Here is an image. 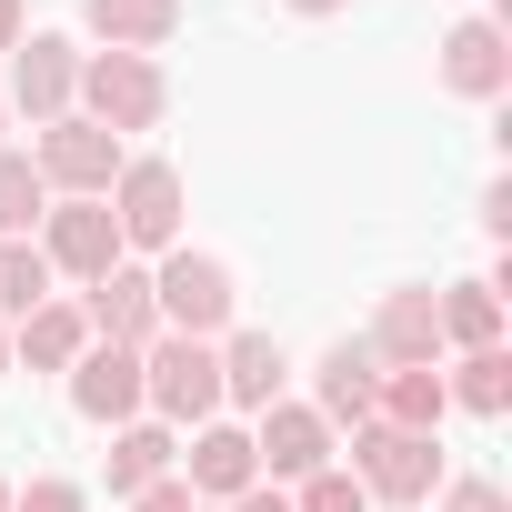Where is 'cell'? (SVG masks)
<instances>
[{
    "label": "cell",
    "mask_w": 512,
    "mask_h": 512,
    "mask_svg": "<svg viewBox=\"0 0 512 512\" xmlns=\"http://www.w3.org/2000/svg\"><path fill=\"white\" fill-rule=\"evenodd\" d=\"M151 312H161V332H181V342H221L231 332V312H241V282H231V262L221 251H161V272H151Z\"/></svg>",
    "instance_id": "6da1fadb"
},
{
    "label": "cell",
    "mask_w": 512,
    "mask_h": 512,
    "mask_svg": "<svg viewBox=\"0 0 512 512\" xmlns=\"http://www.w3.org/2000/svg\"><path fill=\"white\" fill-rule=\"evenodd\" d=\"M71 111L101 121L111 141H131V131H161L171 81H161V61H141V51H81V101H71Z\"/></svg>",
    "instance_id": "7a4b0ae2"
},
{
    "label": "cell",
    "mask_w": 512,
    "mask_h": 512,
    "mask_svg": "<svg viewBox=\"0 0 512 512\" xmlns=\"http://www.w3.org/2000/svg\"><path fill=\"white\" fill-rule=\"evenodd\" d=\"M141 412H151V422H171V432L221 422V352H211V342L161 332V342L141 352Z\"/></svg>",
    "instance_id": "3957f363"
},
{
    "label": "cell",
    "mask_w": 512,
    "mask_h": 512,
    "mask_svg": "<svg viewBox=\"0 0 512 512\" xmlns=\"http://www.w3.org/2000/svg\"><path fill=\"white\" fill-rule=\"evenodd\" d=\"M111 201V231H121V251H151V262H161V251H181V171L171 161H151V151H131L121 161V181L101 191Z\"/></svg>",
    "instance_id": "277c9868"
},
{
    "label": "cell",
    "mask_w": 512,
    "mask_h": 512,
    "mask_svg": "<svg viewBox=\"0 0 512 512\" xmlns=\"http://www.w3.org/2000/svg\"><path fill=\"white\" fill-rule=\"evenodd\" d=\"M121 161H131V141H111V131L81 121V111L41 121V141H31V171L51 181V201H101V191L121 181Z\"/></svg>",
    "instance_id": "5b68a950"
},
{
    "label": "cell",
    "mask_w": 512,
    "mask_h": 512,
    "mask_svg": "<svg viewBox=\"0 0 512 512\" xmlns=\"http://www.w3.org/2000/svg\"><path fill=\"white\" fill-rule=\"evenodd\" d=\"M372 502H432L452 472H442V442L432 432H392V422H362L352 432V462H342Z\"/></svg>",
    "instance_id": "8992f818"
},
{
    "label": "cell",
    "mask_w": 512,
    "mask_h": 512,
    "mask_svg": "<svg viewBox=\"0 0 512 512\" xmlns=\"http://www.w3.org/2000/svg\"><path fill=\"white\" fill-rule=\"evenodd\" d=\"M31 241H41L51 282H81V292H91L111 262H131V251H121V231H111V201H51Z\"/></svg>",
    "instance_id": "52a82bcc"
},
{
    "label": "cell",
    "mask_w": 512,
    "mask_h": 512,
    "mask_svg": "<svg viewBox=\"0 0 512 512\" xmlns=\"http://www.w3.org/2000/svg\"><path fill=\"white\" fill-rule=\"evenodd\" d=\"M71 101H81V51H71L61 31H21L11 81H0V111H21V121L41 131V121H61Z\"/></svg>",
    "instance_id": "ba28073f"
},
{
    "label": "cell",
    "mask_w": 512,
    "mask_h": 512,
    "mask_svg": "<svg viewBox=\"0 0 512 512\" xmlns=\"http://www.w3.org/2000/svg\"><path fill=\"white\" fill-rule=\"evenodd\" d=\"M251 462H262V482H312L332 462V422L312 402H272V412H251Z\"/></svg>",
    "instance_id": "9c48e42d"
},
{
    "label": "cell",
    "mask_w": 512,
    "mask_h": 512,
    "mask_svg": "<svg viewBox=\"0 0 512 512\" xmlns=\"http://www.w3.org/2000/svg\"><path fill=\"white\" fill-rule=\"evenodd\" d=\"M81 322H91V342H111V352H151V342H161L151 272H141V262H111V272L81 292Z\"/></svg>",
    "instance_id": "30bf717a"
},
{
    "label": "cell",
    "mask_w": 512,
    "mask_h": 512,
    "mask_svg": "<svg viewBox=\"0 0 512 512\" xmlns=\"http://www.w3.org/2000/svg\"><path fill=\"white\" fill-rule=\"evenodd\" d=\"M181 482H191V502H201V512L241 502L251 482H262V462H251V432H241V422H201V432L181 442Z\"/></svg>",
    "instance_id": "8fae6325"
},
{
    "label": "cell",
    "mask_w": 512,
    "mask_h": 512,
    "mask_svg": "<svg viewBox=\"0 0 512 512\" xmlns=\"http://www.w3.org/2000/svg\"><path fill=\"white\" fill-rule=\"evenodd\" d=\"M442 91L452 101H502L512 91V31L502 21H452L442 31Z\"/></svg>",
    "instance_id": "7c38bea8"
},
{
    "label": "cell",
    "mask_w": 512,
    "mask_h": 512,
    "mask_svg": "<svg viewBox=\"0 0 512 512\" xmlns=\"http://www.w3.org/2000/svg\"><path fill=\"white\" fill-rule=\"evenodd\" d=\"M362 352H372L382 372H412V362H442V322H432V292H422V282L382 292V312H372Z\"/></svg>",
    "instance_id": "4fadbf2b"
},
{
    "label": "cell",
    "mask_w": 512,
    "mask_h": 512,
    "mask_svg": "<svg viewBox=\"0 0 512 512\" xmlns=\"http://www.w3.org/2000/svg\"><path fill=\"white\" fill-rule=\"evenodd\" d=\"M372 402H382V362L362 352V332L352 342H332L322 362H312V412L332 422V432H362L372 422Z\"/></svg>",
    "instance_id": "5bb4252c"
},
{
    "label": "cell",
    "mask_w": 512,
    "mask_h": 512,
    "mask_svg": "<svg viewBox=\"0 0 512 512\" xmlns=\"http://www.w3.org/2000/svg\"><path fill=\"white\" fill-rule=\"evenodd\" d=\"M71 412H81V422H101V432L141 422V352H111V342H91V352L71 362Z\"/></svg>",
    "instance_id": "9a60e30c"
},
{
    "label": "cell",
    "mask_w": 512,
    "mask_h": 512,
    "mask_svg": "<svg viewBox=\"0 0 512 512\" xmlns=\"http://www.w3.org/2000/svg\"><path fill=\"white\" fill-rule=\"evenodd\" d=\"M211 352H221V402H231V412H272V402H282V372H292V362H282L272 332H241V322H231Z\"/></svg>",
    "instance_id": "2e32d148"
},
{
    "label": "cell",
    "mask_w": 512,
    "mask_h": 512,
    "mask_svg": "<svg viewBox=\"0 0 512 512\" xmlns=\"http://www.w3.org/2000/svg\"><path fill=\"white\" fill-rule=\"evenodd\" d=\"M81 352H91V322H81V302H61V292L11 322V362H31V372H71Z\"/></svg>",
    "instance_id": "e0dca14e"
},
{
    "label": "cell",
    "mask_w": 512,
    "mask_h": 512,
    "mask_svg": "<svg viewBox=\"0 0 512 512\" xmlns=\"http://www.w3.org/2000/svg\"><path fill=\"white\" fill-rule=\"evenodd\" d=\"M101 472H111V492L131 502V492H151V482H171V472H181V432L141 412V422H121V432H111V462H101Z\"/></svg>",
    "instance_id": "ac0fdd59"
},
{
    "label": "cell",
    "mask_w": 512,
    "mask_h": 512,
    "mask_svg": "<svg viewBox=\"0 0 512 512\" xmlns=\"http://www.w3.org/2000/svg\"><path fill=\"white\" fill-rule=\"evenodd\" d=\"M81 21H91V41L101 51H161L171 31H181V0H81Z\"/></svg>",
    "instance_id": "d6986e66"
},
{
    "label": "cell",
    "mask_w": 512,
    "mask_h": 512,
    "mask_svg": "<svg viewBox=\"0 0 512 512\" xmlns=\"http://www.w3.org/2000/svg\"><path fill=\"white\" fill-rule=\"evenodd\" d=\"M432 322H442V352H492L502 342V282H442Z\"/></svg>",
    "instance_id": "ffe728a7"
},
{
    "label": "cell",
    "mask_w": 512,
    "mask_h": 512,
    "mask_svg": "<svg viewBox=\"0 0 512 512\" xmlns=\"http://www.w3.org/2000/svg\"><path fill=\"white\" fill-rule=\"evenodd\" d=\"M442 412H452V392H442V362L382 372V402H372V422H392V432H432V442H442Z\"/></svg>",
    "instance_id": "44dd1931"
},
{
    "label": "cell",
    "mask_w": 512,
    "mask_h": 512,
    "mask_svg": "<svg viewBox=\"0 0 512 512\" xmlns=\"http://www.w3.org/2000/svg\"><path fill=\"white\" fill-rule=\"evenodd\" d=\"M442 392H452V412H472V422H502V412H512V352H502V342H492V352H452Z\"/></svg>",
    "instance_id": "7402d4cb"
},
{
    "label": "cell",
    "mask_w": 512,
    "mask_h": 512,
    "mask_svg": "<svg viewBox=\"0 0 512 512\" xmlns=\"http://www.w3.org/2000/svg\"><path fill=\"white\" fill-rule=\"evenodd\" d=\"M51 211V181L31 171V151H0V241H31Z\"/></svg>",
    "instance_id": "603a6c76"
},
{
    "label": "cell",
    "mask_w": 512,
    "mask_h": 512,
    "mask_svg": "<svg viewBox=\"0 0 512 512\" xmlns=\"http://www.w3.org/2000/svg\"><path fill=\"white\" fill-rule=\"evenodd\" d=\"M51 302V262H41V241H0V322H21Z\"/></svg>",
    "instance_id": "cb8c5ba5"
},
{
    "label": "cell",
    "mask_w": 512,
    "mask_h": 512,
    "mask_svg": "<svg viewBox=\"0 0 512 512\" xmlns=\"http://www.w3.org/2000/svg\"><path fill=\"white\" fill-rule=\"evenodd\" d=\"M292 512H372V492H362L342 462H322L312 482H292Z\"/></svg>",
    "instance_id": "d4e9b609"
},
{
    "label": "cell",
    "mask_w": 512,
    "mask_h": 512,
    "mask_svg": "<svg viewBox=\"0 0 512 512\" xmlns=\"http://www.w3.org/2000/svg\"><path fill=\"white\" fill-rule=\"evenodd\" d=\"M11 512H91V492L71 472H31V482H11Z\"/></svg>",
    "instance_id": "484cf974"
},
{
    "label": "cell",
    "mask_w": 512,
    "mask_h": 512,
    "mask_svg": "<svg viewBox=\"0 0 512 512\" xmlns=\"http://www.w3.org/2000/svg\"><path fill=\"white\" fill-rule=\"evenodd\" d=\"M442 512H512V502H502V482L462 472V482H442Z\"/></svg>",
    "instance_id": "4316f807"
},
{
    "label": "cell",
    "mask_w": 512,
    "mask_h": 512,
    "mask_svg": "<svg viewBox=\"0 0 512 512\" xmlns=\"http://www.w3.org/2000/svg\"><path fill=\"white\" fill-rule=\"evenodd\" d=\"M131 512H201V502H191V482L171 472V482H151V492H131Z\"/></svg>",
    "instance_id": "83f0119b"
},
{
    "label": "cell",
    "mask_w": 512,
    "mask_h": 512,
    "mask_svg": "<svg viewBox=\"0 0 512 512\" xmlns=\"http://www.w3.org/2000/svg\"><path fill=\"white\" fill-rule=\"evenodd\" d=\"M482 231L512 241V181H482Z\"/></svg>",
    "instance_id": "f1b7e54d"
},
{
    "label": "cell",
    "mask_w": 512,
    "mask_h": 512,
    "mask_svg": "<svg viewBox=\"0 0 512 512\" xmlns=\"http://www.w3.org/2000/svg\"><path fill=\"white\" fill-rule=\"evenodd\" d=\"M221 512H292V492H282V482H251V492H241V502H221Z\"/></svg>",
    "instance_id": "f546056e"
},
{
    "label": "cell",
    "mask_w": 512,
    "mask_h": 512,
    "mask_svg": "<svg viewBox=\"0 0 512 512\" xmlns=\"http://www.w3.org/2000/svg\"><path fill=\"white\" fill-rule=\"evenodd\" d=\"M21 31H31V21H21V0H0V61L21 51Z\"/></svg>",
    "instance_id": "4dcf8cb0"
},
{
    "label": "cell",
    "mask_w": 512,
    "mask_h": 512,
    "mask_svg": "<svg viewBox=\"0 0 512 512\" xmlns=\"http://www.w3.org/2000/svg\"><path fill=\"white\" fill-rule=\"evenodd\" d=\"M282 11H292V21H332V11H342V0H282Z\"/></svg>",
    "instance_id": "1f68e13d"
},
{
    "label": "cell",
    "mask_w": 512,
    "mask_h": 512,
    "mask_svg": "<svg viewBox=\"0 0 512 512\" xmlns=\"http://www.w3.org/2000/svg\"><path fill=\"white\" fill-rule=\"evenodd\" d=\"M0 382H11V322H0Z\"/></svg>",
    "instance_id": "d6a6232c"
},
{
    "label": "cell",
    "mask_w": 512,
    "mask_h": 512,
    "mask_svg": "<svg viewBox=\"0 0 512 512\" xmlns=\"http://www.w3.org/2000/svg\"><path fill=\"white\" fill-rule=\"evenodd\" d=\"M0 151H11V111H0Z\"/></svg>",
    "instance_id": "836d02e7"
},
{
    "label": "cell",
    "mask_w": 512,
    "mask_h": 512,
    "mask_svg": "<svg viewBox=\"0 0 512 512\" xmlns=\"http://www.w3.org/2000/svg\"><path fill=\"white\" fill-rule=\"evenodd\" d=\"M0 512H11V482H0Z\"/></svg>",
    "instance_id": "e575fe53"
}]
</instances>
